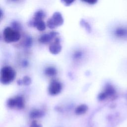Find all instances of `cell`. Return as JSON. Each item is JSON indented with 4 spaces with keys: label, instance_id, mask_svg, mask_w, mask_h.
<instances>
[{
    "label": "cell",
    "instance_id": "cell-10",
    "mask_svg": "<svg viewBox=\"0 0 127 127\" xmlns=\"http://www.w3.org/2000/svg\"><path fill=\"white\" fill-rule=\"evenodd\" d=\"M114 35L119 38H126L127 37V28L125 27H117L114 31Z\"/></svg>",
    "mask_w": 127,
    "mask_h": 127
},
{
    "label": "cell",
    "instance_id": "cell-1",
    "mask_svg": "<svg viewBox=\"0 0 127 127\" xmlns=\"http://www.w3.org/2000/svg\"><path fill=\"white\" fill-rule=\"evenodd\" d=\"M45 16L46 14L43 10H38L35 12L32 19L29 22L28 25L30 26L35 27L39 31H44L46 29V25L43 19Z\"/></svg>",
    "mask_w": 127,
    "mask_h": 127
},
{
    "label": "cell",
    "instance_id": "cell-12",
    "mask_svg": "<svg viewBox=\"0 0 127 127\" xmlns=\"http://www.w3.org/2000/svg\"><path fill=\"white\" fill-rule=\"evenodd\" d=\"M45 73L47 76L49 77H53L57 74V70L54 67L49 66L45 69Z\"/></svg>",
    "mask_w": 127,
    "mask_h": 127
},
{
    "label": "cell",
    "instance_id": "cell-3",
    "mask_svg": "<svg viewBox=\"0 0 127 127\" xmlns=\"http://www.w3.org/2000/svg\"><path fill=\"white\" fill-rule=\"evenodd\" d=\"M3 40L7 43H13L18 41L21 37L19 30L12 27L5 28L2 33Z\"/></svg>",
    "mask_w": 127,
    "mask_h": 127
},
{
    "label": "cell",
    "instance_id": "cell-4",
    "mask_svg": "<svg viewBox=\"0 0 127 127\" xmlns=\"http://www.w3.org/2000/svg\"><path fill=\"white\" fill-rule=\"evenodd\" d=\"M15 72L10 66H4L0 71V81L3 84H7L11 82L15 78Z\"/></svg>",
    "mask_w": 127,
    "mask_h": 127
},
{
    "label": "cell",
    "instance_id": "cell-5",
    "mask_svg": "<svg viewBox=\"0 0 127 127\" xmlns=\"http://www.w3.org/2000/svg\"><path fill=\"white\" fill-rule=\"evenodd\" d=\"M64 22L62 14L58 11L55 12L47 21V26L50 29H55L62 26Z\"/></svg>",
    "mask_w": 127,
    "mask_h": 127
},
{
    "label": "cell",
    "instance_id": "cell-13",
    "mask_svg": "<svg viewBox=\"0 0 127 127\" xmlns=\"http://www.w3.org/2000/svg\"><path fill=\"white\" fill-rule=\"evenodd\" d=\"M81 26L83 27L88 32H91V27L89 24L88 22H87L84 19H82L81 20L80 22Z\"/></svg>",
    "mask_w": 127,
    "mask_h": 127
},
{
    "label": "cell",
    "instance_id": "cell-15",
    "mask_svg": "<svg viewBox=\"0 0 127 127\" xmlns=\"http://www.w3.org/2000/svg\"><path fill=\"white\" fill-rule=\"evenodd\" d=\"M21 82H22V84H23L25 85H28L31 83V78L29 76H26L23 78V79Z\"/></svg>",
    "mask_w": 127,
    "mask_h": 127
},
{
    "label": "cell",
    "instance_id": "cell-8",
    "mask_svg": "<svg viewBox=\"0 0 127 127\" xmlns=\"http://www.w3.org/2000/svg\"><path fill=\"white\" fill-rule=\"evenodd\" d=\"M49 49L50 53L54 55L58 54L61 52L62 47L61 44L60 39L58 37L55 38L54 41L51 43Z\"/></svg>",
    "mask_w": 127,
    "mask_h": 127
},
{
    "label": "cell",
    "instance_id": "cell-16",
    "mask_svg": "<svg viewBox=\"0 0 127 127\" xmlns=\"http://www.w3.org/2000/svg\"><path fill=\"white\" fill-rule=\"evenodd\" d=\"M75 0H61V1L63 4L65 6H69L73 3Z\"/></svg>",
    "mask_w": 127,
    "mask_h": 127
},
{
    "label": "cell",
    "instance_id": "cell-11",
    "mask_svg": "<svg viewBox=\"0 0 127 127\" xmlns=\"http://www.w3.org/2000/svg\"><path fill=\"white\" fill-rule=\"evenodd\" d=\"M88 110V107L86 105L81 104L77 107L75 110V113L77 115H83Z\"/></svg>",
    "mask_w": 127,
    "mask_h": 127
},
{
    "label": "cell",
    "instance_id": "cell-2",
    "mask_svg": "<svg viewBox=\"0 0 127 127\" xmlns=\"http://www.w3.org/2000/svg\"><path fill=\"white\" fill-rule=\"evenodd\" d=\"M117 92L113 85L106 84L102 91L99 93L98 99L100 101L114 100L117 98Z\"/></svg>",
    "mask_w": 127,
    "mask_h": 127
},
{
    "label": "cell",
    "instance_id": "cell-6",
    "mask_svg": "<svg viewBox=\"0 0 127 127\" xmlns=\"http://www.w3.org/2000/svg\"><path fill=\"white\" fill-rule=\"evenodd\" d=\"M7 105L10 108L22 109L24 106V99L20 96L10 98L7 101Z\"/></svg>",
    "mask_w": 127,
    "mask_h": 127
},
{
    "label": "cell",
    "instance_id": "cell-7",
    "mask_svg": "<svg viewBox=\"0 0 127 127\" xmlns=\"http://www.w3.org/2000/svg\"><path fill=\"white\" fill-rule=\"evenodd\" d=\"M63 85L62 83L56 80H52L48 87V92L51 95H57L61 93L62 90Z\"/></svg>",
    "mask_w": 127,
    "mask_h": 127
},
{
    "label": "cell",
    "instance_id": "cell-20",
    "mask_svg": "<svg viewBox=\"0 0 127 127\" xmlns=\"http://www.w3.org/2000/svg\"><path fill=\"white\" fill-rule=\"evenodd\" d=\"M9 1H10L11 2H17L20 1V0H9Z\"/></svg>",
    "mask_w": 127,
    "mask_h": 127
},
{
    "label": "cell",
    "instance_id": "cell-18",
    "mask_svg": "<svg viewBox=\"0 0 127 127\" xmlns=\"http://www.w3.org/2000/svg\"><path fill=\"white\" fill-rule=\"evenodd\" d=\"M81 1L89 4H94L97 3L98 0H80Z\"/></svg>",
    "mask_w": 127,
    "mask_h": 127
},
{
    "label": "cell",
    "instance_id": "cell-17",
    "mask_svg": "<svg viewBox=\"0 0 127 127\" xmlns=\"http://www.w3.org/2000/svg\"><path fill=\"white\" fill-rule=\"evenodd\" d=\"M82 52L80 51H76L73 54V57L75 59H80L82 56Z\"/></svg>",
    "mask_w": 127,
    "mask_h": 127
},
{
    "label": "cell",
    "instance_id": "cell-21",
    "mask_svg": "<svg viewBox=\"0 0 127 127\" xmlns=\"http://www.w3.org/2000/svg\"></svg>",
    "mask_w": 127,
    "mask_h": 127
},
{
    "label": "cell",
    "instance_id": "cell-9",
    "mask_svg": "<svg viewBox=\"0 0 127 127\" xmlns=\"http://www.w3.org/2000/svg\"><path fill=\"white\" fill-rule=\"evenodd\" d=\"M59 33L56 31H52L49 33L43 34L39 38V41L42 44H47L58 37Z\"/></svg>",
    "mask_w": 127,
    "mask_h": 127
},
{
    "label": "cell",
    "instance_id": "cell-19",
    "mask_svg": "<svg viewBox=\"0 0 127 127\" xmlns=\"http://www.w3.org/2000/svg\"><path fill=\"white\" fill-rule=\"evenodd\" d=\"M30 127H42V126L41 124L38 123L37 122L34 121L31 123Z\"/></svg>",
    "mask_w": 127,
    "mask_h": 127
},
{
    "label": "cell",
    "instance_id": "cell-14",
    "mask_svg": "<svg viewBox=\"0 0 127 127\" xmlns=\"http://www.w3.org/2000/svg\"><path fill=\"white\" fill-rule=\"evenodd\" d=\"M43 115V113L39 110H34L30 113V116L32 118H39L42 117Z\"/></svg>",
    "mask_w": 127,
    "mask_h": 127
}]
</instances>
